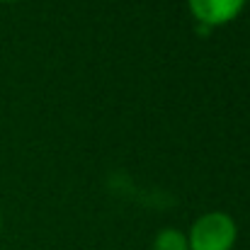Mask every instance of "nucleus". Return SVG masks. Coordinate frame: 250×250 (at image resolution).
Here are the masks:
<instances>
[{
	"label": "nucleus",
	"mask_w": 250,
	"mask_h": 250,
	"mask_svg": "<svg viewBox=\"0 0 250 250\" xmlns=\"http://www.w3.org/2000/svg\"><path fill=\"white\" fill-rule=\"evenodd\" d=\"M238 241V226L226 211H207L194 219L187 246L189 250H233Z\"/></svg>",
	"instance_id": "1"
},
{
	"label": "nucleus",
	"mask_w": 250,
	"mask_h": 250,
	"mask_svg": "<svg viewBox=\"0 0 250 250\" xmlns=\"http://www.w3.org/2000/svg\"><path fill=\"white\" fill-rule=\"evenodd\" d=\"M153 250H189L187 233H182L180 229H163L153 238Z\"/></svg>",
	"instance_id": "3"
},
{
	"label": "nucleus",
	"mask_w": 250,
	"mask_h": 250,
	"mask_svg": "<svg viewBox=\"0 0 250 250\" xmlns=\"http://www.w3.org/2000/svg\"><path fill=\"white\" fill-rule=\"evenodd\" d=\"M7 2H12V0H7Z\"/></svg>",
	"instance_id": "5"
},
{
	"label": "nucleus",
	"mask_w": 250,
	"mask_h": 250,
	"mask_svg": "<svg viewBox=\"0 0 250 250\" xmlns=\"http://www.w3.org/2000/svg\"><path fill=\"white\" fill-rule=\"evenodd\" d=\"M0 229H2V216H0Z\"/></svg>",
	"instance_id": "4"
},
{
	"label": "nucleus",
	"mask_w": 250,
	"mask_h": 250,
	"mask_svg": "<svg viewBox=\"0 0 250 250\" xmlns=\"http://www.w3.org/2000/svg\"><path fill=\"white\" fill-rule=\"evenodd\" d=\"M246 2L248 0H187L192 17L207 29L233 22L243 12Z\"/></svg>",
	"instance_id": "2"
}]
</instances>
